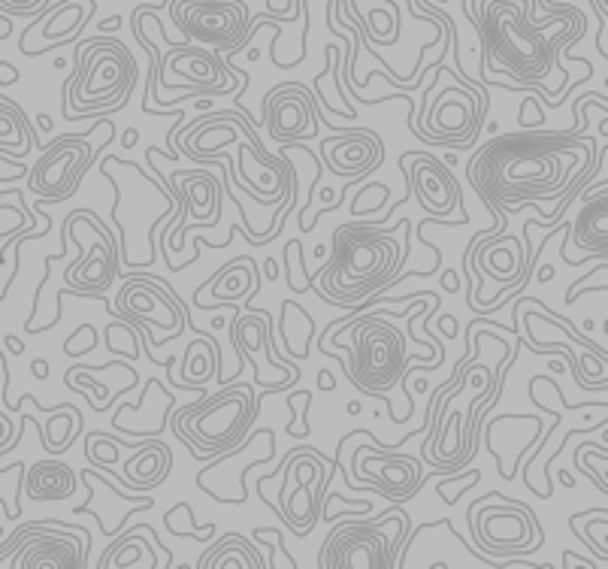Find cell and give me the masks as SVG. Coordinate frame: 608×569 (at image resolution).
<instances>
[{"mask_svg": "<svg viewBox=\"0 0 608 569\" xmlns=\"http://www.w3.org/2000/svg\"><path fill=\"white\" fill-rule=\"evenodd\" d=\"M409 219H399L397 227L373 221L340 225L327 245V258L312 273V282L321 284L318 297L351 309L360 300L394 288L397 273L409 258Z\"/></svg>", "mask_w": 608, "mask_h": 569, "instance_id": "cell-2", "label": "cell"}, {"mask_svg": "<svg viewBox=\"0 0 608 569\" xmlns=\"http://www.w3.org/2000/svg\"><path fill=\"white\" fill-rule=\"evenodd\" d=\"M291 0H267V10L269 12H275V15H282L284 21H291V19H297L300 10H291Z\"/></svg>", "mask_w": 608, "mask_h": 569, "instance_id": "cell-35", "label": "cell"}, {"mask_svg": "<svg viewBox=\"0 0 608 569\" xmlns=\"http://www.w3.org/2000/svg\"><path fill=\"white\" fill-rule=\"evenodd\" d=\"M605 152V143L590 140V134L523 128L505 136L494 134L479 145L466 164V179L497 225L505 227L512 212L530 206L542 215V200H560L575 182L587 186Z\"/></svg>", "mask_w": 608, "mask_h": 569, "instance_id": "cell-1", "label": "cell"}, {"mask_svg": "<svg viewBox=\"0 0 608 569\" xmlns=\"http://www.w3.org/2000/svg\"><path fill=\"white\" fill-rule=\"evenodd\" d=\"M0 194H4V191H0Z\"/></svg>", "mask_w": 608, "mask_h": 569, "instance_id": "cell-54", "label": "cell"}, {"mask_svg": "<svg viewBox=\"0 0 608 569\" xmlns=\"http://www.w3.org/2000/svg\"><path fill=\"white\" fill-rule=\"evenodd\" d=\"M315 258H318V260H325V258H327V245H325V243H321L318 249H315Z\"/></svg>", "mask_w": 608, "mask_h": 569, "instance_id": "cell-52", "label": "cell"}, {"mask_svg": "<svg viewBox=\"0 0 608 569\" xmlns=\"http://www.w3.org/2000/svg\"><path fill=\"white\" fill-rule=\"evenodd\" d=\"M197 569H267V557L242 533H225L206 555L197 557Z\"/></svg>", "mask_w": 608, "mask_h": 569, "instance_id": "cell-25", "label": "cell"}, {"mask_svg": "<svg viewBox=\"0 0 608 569\" xmlns=\"http://www.w3.org/2000/svg\"><path fill=\"white\" fill-rule=\"evenodd\" d=\"M442 288L448 291V294H457V291H460V282H457V276H454L451 270H445V276H442Z\"/></svg>", "mask_w": 608, "mask_h": 569, "instance_id": "cell-42", "label": "cell"}, {"mask_svg": "<svg viewBox=\"0 0 608 569\" xmlns=\"http://www.w3.org/2000/svg\"><path fill=\"white\" fill-rule=\"evenodd\" d=\"M439 330H442L448 340H454V336H457V318H454V315H442V318H439Z\"/></svg>", "mask_w": 608, "mask_h": 569, "instance_id": "cell-38", "label": "cell"}, {"mask_svg": "<svg viewBox=\"0 0 608 569\" xmlns=\"http://www.w3.org/2000/svg\"><path fill=\"white\" fill-rule=\"evenodd\" d=\"M560 560H563V564H560V566H563V569H569V566H596V569H603V564H599V560H594V557H584V555H575V551H563V557H560Z\"/></svg>", "mask_w": 608, "mask_h": 569, "instance_id": "cell-34", "label": "cell"}, {"mask_svg": "<svg viewBox=\"0 0 608 569\" xmlns=\"http://www.w3.org/2000/svg\"><path fill=\"white\" fill-rule=\"evenodd\" d=\"M194 106H197V110H200V112L212 110V97H197V103H194Z\"/></svg>", "mask_w": 608, "mask_h": 569, "instance_id": "cell-49", "label": "cell"}, {"mask_svg": "<svg viewBox=\"0 0 608 569\" xmlns=\"http://www.w3.org/2000/svg\"><path fill=\"white\" fill-rule=\"evenodd\" d=\"M21 79L19 67L10 64V61H0V86H15Z\"/></svg>", "mask_w": 608, "mask_h": 569, "instance_id": "cell-36", "label": "cell"}, {"mask_svg": "<svg viewBox=\"0 0 608 569\" xmlns=\"http://www.w3.org/2000/svg\"><path fill=\"white\" fill-rule=\"evenodd\" d=\"M125 284L115 294L112 318L130 321L143 336V351H155L170 340H179L188 327H194L185 300L170 288V282L155 273H121Z\"/></svg>", "mask_w": 608, "mask_h": 569, "instance_id": "cell-8", "label": "cell"}, {"mask_svg": "<svg viewBox=\"0 0 608 569\" xmlns=\"http://www.w3.org/2000/svg\"><path fill=\"white\" fill-rule=\"evenodd\" d=\"M409 536V515L394 503L379 518L342 521L330 530L318 551L321 569H394L397 555Z\"/></svg>", "mask_w": 608, "mask_h": 569, "instance_id": "cell-6", "label": "cell"}, {"mask_svg": "<svg viewBox=\"0 0 608 569\" xmlns=\"http://www.w3.org/2000/svg\"><path fill=\"white\" fill-rule=\"evenodd\" d=\"M260 282H264V273H260V264L255 258H251V255L234 258L230 264H225L218 273H212L210 279L200 284V288H210L215 303H197V309L210 312V309H218V306L234 303V300L258 297L260 294Z\"/></svg>", "mask_w": 608, "mask_h": 569, "instance_id": "cell-22", "label": "cell"}, {"mask_svg": "<svg viewBox=\"0 0 608 569\" xmlns=\"http://www.w3.org/2000/svg\"><path fill=\"white\" fill-rule=\"evenodd\" d=\"M173 25L185 40L215 45L218 55H234L245 49L251 12L245 0H167Z\"/></svg>", "mask_w": 608, "mask_h": 569, "instance_id": "cell-11", "label": "cell"}, {"mask_svg": "<svg viewBox=\"0 0 608 569\" xmlns=\"http://www.w3.org/2000/svg\"><path fill=\"white\" fill-rule=\"evenodd\" d=\"M121 449H125V440L106 433V430H91L86 436V460H88V466H94L100 473L112 470V466L119 464Z\"/></svg>", "mask_w": 608, "mask_h": 569, "instance_id": "cell-27", "label": "cell"}, {"mask_svg": "<svg viewBox=\"0 0 608 569\" xmlns=\"http://www.w3.org/2000/svg\"><path fill=\"white\" fill-rule=\"evenodd\" d=\"M115 136L100 140V145L88 143V134H61L52 143H43L40 155L34 161V170H28V191L43 197L45 203H64L82 188V179L91 170L100 152Z\"/></svg>", "mask_w": 608, "mask_h": 569, "instance_id": "cell-10", "label": "cell"}, {"mask_svg": "<svg viewBox=\"0 0 608 569\" xmlns=\"http://www.w3.org/2000/svg\"><path fill=\"white\" fill-rule=\"evenodd\" d=\"M260 270H264V276H267V279H273V282H275V279H279V276H282V273H279V264H275V258H267L264 264H260Z\"/></svg>", "mask_w": 608, "mask_h": 569, "instance_id": "cell-41", "label": "cell"}, {"mask_svg": "<svg viewBox=\"0 0 608 569\" xmlns=\"http://www.w3.org/2000/svg\"><path fill=\"white\" fill-rule=\"evenodd\" d=\"M28 370H30V375H34V379H49V360H45V358H34V360H30V367H28Z\"/></svg>", "mask_w": 608, "mask_h": 569, "instance_id": "cell-37", "label": "cell"}, {"mask_svg": "<svg viewBox=\"0 0 608 569\" xmlns=\"http://www.w3.org/2000/svg\"><path fill=\"white\" fill-rule=\"evenodd\" d=\"M397 167L406 179V188L421 203V210L436 215V219H451L454 210H460L464 219L469 212L464 210V191L454 179L451 167L439 161L430 152H399Z\"/></svg>", "mask_w": 608, "mask_h": 569, "instance_id": "cell-16", "label": "cell"}, {"mask_svg": "<svg viewBox=\"0 0 608 569\" xmlns=\"http://www.w3.org/2000/svg\"><path fill=\"white\" fill-rule=\"evenodd\" d=\"M21 418V425H12L10 418H6L4 412H0V455H4V451H10V449H15V445H19V440H21V430H25V425H28V415H19Z\"/></svg>", "mask_w": 608, "mask_h": 569, "instance_id": "cell-33", "label": "cell"}, {"mask_svg": "<svg viewBox=\"0 0 608 569\" xmlns=\"http://www.w3.org/2000/svg\"><path fill=\"white\" fill-rule=\"evenodd\" d=\"M170 470H173V449L167 442H160L158 436H145V440L121 460L119 479L125 482L134 494H149V491H155L167 482Z\"/></svg>", "mask_w": 608, "mask_h": 569, "instance_id": "cell-21", "label": "cell"}, {"mask_svg": "<svg viewBox=\"0 0 608 569\" xmlns=\"http://www.w3.org/2000/svg\"><path fill=\"white\" fill-rule=\"evenodd\" d=\"M349 334V360H345V375L364 397L382 400L388 418L397 425V412L390 403L388 391H394L403 370L409 367V349L406 336L394 321H388V312H357L345 315L325 325V334Z\"/></svg>", "mask_w": 608, "mask_h": 569, "instance_id": "cell-5", "label": "cell"}, {"mask_svg": "<svg viewBox=\"0 0 608 569\" xmlns=\"http://www.w3.org/2000/svg\"><path fill=\"white\" fill-rule=\"evenodd\" d=\"M327 466H330V458H325L312 445H300L291 455H284L282 466H275V473L258 479V482H269L282 473V491L275 506H279L282 524L294 536H300V540L309 536L315 524H318L321 509H318V499H315V484H318Z\"/></svg>", "mask_w": 608, "mask_h": 569, "instance_id": "cell-12", "label": "cell"}, {"mask_svg": "<svg viewBox=\"0 0 608 569\" xmlns=\"http://www.w3.org/2000/svg\"><path fill=\"white\" fill-rule=\"evenodd\" d=\"M37 128H40L43 134H52V130H55V119H52V115H45V112H40V115H37Z\"/></svg>", "mask_w": 608, "mask_h": 569, "instance_id": "cell-45", "label": "cell"}, {"mask_svg": "<svg viewBox=\"0 0 608 569\" xmlns=\"http://www.w3.org/2000/svg\"><path fill=\"white\" fill-rule=\"evenodd\" d=\"M557 482H560V484H566V488H575V475H572V473H566V470H560V473H557Z\"/></svg>", "mask_w": 608, "mask_h": 569, "instance_id": "cell-48", "label": "cell"}, {"mask_svg": "<svg viewBox=\"0 0 608 569\" xmlns=\"http://www.w3.org/2000/svg\"><path fill=\"white\" fill-rule=\"evenodd\" d=\"M91 533L82 524L40 518L21 524L0 542V566L15 569H79L88 566Z\"/></svg>", "mask_w": 608, "mask_h": 569, "instance_id": "cell-9", "label": "cell"}, {"mask_svg": "<svg viewBox=\"0 0 608 569\" xmlns=\"http://www.w3.org/2000/svg\"><path fill=\"white\" fill-rule=\"evenodd\" d=\"M12 30H15V25H12V15H0V40H10V37H12Z\"/></svg>", "mask_w": 608, "mask_h": 569, "instance_id": "cell-44", "label": "cell"}, {"mask_svg": "<svg viewBox=\"0 0 608 569\" xmlns=\"http://www.w3.org/2000/svg\"><path fill=\"white\" fill-rule=\"evenodd\" d=\"M566 524L575 533V540H579L584 548H590V555L605 566L608 564V509L605 506L569 515Z\"/></svg>", "mask_w": 608, "mask_h": 569, "instance_id": "cell-26", "label": "cell"}, {"mask_svg": "<svg viewBox=\"0 0 608 569\" xmlns=\"http://www.w3.org/2000/svg\"><path fill=\"white\" fill-rule=\"evenodd\" d=\"M536 276H538V282H551L554 279V267L551 264H542L538 267V270H533Z\"/></svg>", "mask_w": 608, "mask_h": 569, "instance_id": "cell-47", "label": "cell"}, {"mask_svg": "<svg viewBox=\"0 0 608 569\" xmlns=\"http://www.w3.org/2000/svg\"><path fill=\"white\" fill-rule=\"evenodd\" d=\"M258 125L267 128V134L284 145L312 140L330 121L325 119V110H321L315 91L300 86V82H279L264 95V115H260Z\"/></svg>", "mask_w": 608, "mask_h": 569, "instance_id": "cell-15", "label": "cell"}, {"mask_svg": "<svg viewBox=\"0 0 608 569\" xmlns=\"http://www.w3.org/2000/svg\"><path fill=\"white\" fill-rule=\"evenodd\" d=\"M251 540H258V542H264L267 548H269V557H267V566H275V551L282 555V566H300L294 557L284 551V536H282V530L279 527H258V530H251Z\"/></svg>", "mask_w": 608, "mask_h": 569, "instance_id": "cell-31", "label": "cell"}, {"mask_svg": "<svg viewBox=\"0 0 608 569\" xmlns=\"http://www.w3.org/2000/svg\"><path fill=\"white\" fill-rule=\"evenodd\" d=\"M236 70L218 52H206L203 45L170 43V49L160 52L158 88H185L194 97H218L236 91Z\"/></svg>", "mask_w": 608, "mask_h": 569, "instance_id": "cell-13", "label": "cell"}, {"mask_svg": "<svg viewBox=\"0 0 608 569\" xmlns=\"http://www.w3.org/2000/svg\"><path fill=\"white\" fill-rule=\"evenodd\" d=\"M64 384L73 391V394H79V391H91V397H94V406H91V409H94V412H106L115 403V400H119V394L110 397V388H106V384H100V382L91 379V373L86 370V364H73L70 370L64 373Z\"/></svg>", "mask_w": 608, "mask_h": 569, "instance_id": "cell-30", "label": "cell"}, {"mask_svg": "<svg viewBox=\"0 0 608 569\" xmlns=\"http://www.w3.org/2000/svg\"><path fill=\"white\" fill-rule=\"evenodd\" d=\"M136 143H140V128H127L125 134H121V145H125V149H134Z\"/></svg>", "mask_w": 608, "mask_h": 569, "instance_id": "cell-40", "label": "cell"}, {"mask_svg": "<svg viewBox=\"0 0 608 569\" xmlns=\"http://www.w3.org/2000/svg\"><path fill=\"white\" fill-rule=\"evenodd\" d=\"M345 412H349V415H360V400H351V403L345 406Z\"/></svg>", "mask_w": 608, "mask_h": 569, "instance_id": "cell-50", "label": "cell"}, {"mask_svg": "<svg viewBox=\"0 0 608 569\" xmlns=\"http://www.w3.org/2000/svg\"><path fill=\"white\" fill-rule=\"evenodd\" d=\"M318 388H321V391H336L333 373H330V370H321V373H318Z\"/></svg>", "mask_w": 608, "mask_h": 569, "instance_id": "cell-43", "label": "cell"}, {"mask_svg": "<svg viewBox=\"0 0 608 569\" xmlns=\"http://www.w3.org/2000/svg\"><path fill=\"white\" fill-rule=\"evenodd\" d=\"M336 130V136H321L318 158L333 176L342 179L366 182L369 176L382 167L384 161V143L373 128H336L333 121L327 125Z\"/></svg>", "mask_w": 608, "mask_h": 569, "instance_id": "cell-17", "label": "cell"}, {"mask_svg": "<svg viewBox=\"0 0 608 569\" xmlns=\"http://www.w3.org/2000/svg\"><path fill=\"white\" fill-rule=\"evenodd\" d=\"M260 391L255 382H225L215 394L200 391L194 403L170 409L167 427L197 460L236 449L260 415Z\"/></svg>", "mask_w": 608, "mask_h": 569, "instance_id": "cell-4", "label": "cell"}, {"mask_svg": "<svg viewBox=\"0 0 608 569\" xmlns=\"http://www.w3.org/2000/svg\"><path fill=\"white\" fill-rule=\"evenodd\" d=\"M351 473L357 484H373V494L390 503H406L427 484L421 460L409 455H397L390 442H364L351 455Z\"/></svg>", "mask_w": 608, "mask_h": 569, "instance_id": "cell-14", "label": "cell"}, {"mask_svg": "<svg viewBox=\"0 0 608 569\" xmlns=\"http://www.w3.org/2000/svg\"><path fill=\"white\" fill-rule=\"evenodd\" d=\"M4 345H6V349H10V351H12V355H21V351H25V342H21V340H19V336H10V334H6V340H4Z\"/></svg>", "mask_w": 608, "mask_h": 569, "instance_id": "cell-46", "label": "cell"}, {"mask_svg": "<svg viewBox=\"0 0 608 569\" xmlns=\"http://www.w3.org/2000/svg\"><path fill=\"white\" fill-rule=\"evenodd\" d=\"M579 200H584V206L579 219L569 221L566 245H575L596 258H608V182L599 179L594 191L584 186Z\"/></svg>", "mask_w": 608, "mask_h": 569, "instance_id": "cell-20", "label": "cell"}, {"mask_svg": "<svg viewBox=\"0 0 608 569\" xmlns=\"http://www.w3.org/2000/svg\"><path fill=\"white\" fill-rule=\"evenodd\" d=\"M103 336H106V349H110L115 358L136 360V358L143 355V336H140V330H136L125 318L110 321V325H106V330H103Z\"/></svg>", "mask_w": 608, "mask_h": 569, "instance_id": "cell-28", "label": "cell"}, {"mask_svg": "<svg viewBox=\"0 0 608 569\" xmlns=\"http://www.w3.org/2000/svg\"><path fill=\"white\" fill-rule=\"evenodd\" d=\"M40 136L34 125L12 97L0 95V161L12 164L19 158H28L34 149H40Z\"/></svg>", "mask_w": 608, "mask_h": 569, "instance_id": "cell-24", "label": "cell"}, {"mask_svg": "<svg viewBox=\"0 0 608 569\" xmlns=\"http://www.w3.org/2000/svg\"><path fill=\"white\" fill-rule=\"evenodd\" d=\"M469 540L490 560L527 557L545 545V527L527 503L488 491L466 509Z\"/></svg>", "mask_w": 608, "mask_h": 569, "instance_id": "cell-7", "label": "cell"}, {"mask_svg": "<svg viewBox=\"0 0 608 569\" xmlns=\"http://www.w3.org/2000/svg\"><path fill=\"white\" fill-rule=\"evenodd\" d=\"M67 67H70V61H67V58H55V70H67Z\"/></svg>", "mask_w": 608, "mask_h": 569, "instance_id": "cell-51", "label": "cell"}, {"mask_svg": "<svg viewBox=\"0 0 608 569\" xmlns=\"http://www.w3.org/2000/svg\"><path fill=\"white\" fill-rule=\"evenodd\" d=\"M572 464L579 466V473H584L590 482H594V488L599 494H608V482L603 473V466L608 464V451L603 442H581L572 455Z\"/></svg>", "mask_w": 608, "mask_h": 569, "instance_id": "cell-29", "label": "cell"}, {"mask_svg": "<svg viewBox=\"0 0 608 569\" xmlns=\"http://www.w3.org/2000/svg\"><path fill=\"white\" fill-rule=\"evenodd\" d=\"M136 82L140 67L121 40L106 34L76 40L70 76L61 88V115L64 121H79L125 110Z\"/></svg>", "mask_w": 608, "mask_h": 569, "instance_id": "cell-3", "label": "cell"}, {"mask_svg": "<svg viewBox=\"0 0 608 569\" xmlns=\"http://www.w3.org/2000/svg\"><path fill=\"white\" fill-rule=\"evenodd\" d=\"M97 10V0H61V4H52V10L43 15L37 25H28L21 34H40L43 45H34L28 49L25 58H40L49 49H58L64 43H76L82 34V28L91 21V15Z\"/></svg>", "mask_w": 608, "mask_h": 569, "instance_id": "cell-19", "label": "cell"}, {"mask_svg": "<svg viewBox=\"0 0 608 569\" xmlns=\"http://www.w3.org/2000/svg\"><path fill=\"white\" fill-rule=\"evenodd\" d=\"M79 488V475L73 466H67L58 458H45L37 464H25L21 473V494L30 503H58V499H70Z\"/></svg>", "mask_w": 608, "mask_h": 569, "instance_id": "cell-23", "label": "cell"}, {"mask_svg": "<svg viewBox=\"0 0 608 569\" xmlns=\"http://www.w3.org/2000/svg\"><path fill=\"white\" fill-rule=\"evenodd\" d=\"M415 391H427V382L424 379H415Z\"/></svg>", "mask_w": 608, "mask_h": 569, "instance_id": "cell-53", "label": "cell"}, {"mask_svg": "<svg viewBox=\"0 0 608 569\" xmlns=\"http://www.w3.org/2000/svg\"><path fill=\"white\" fill-rule=\"evenodd\" d=\"M97 342H100L97 327L86 321V325H79L70 336H67L61 349H64V355H70V358H82V355H88V351H94Z\"/></svg>", "mask_w": 608, "mask_h": 569, "instance_id": "cell-32", "label": "cell"}, {"mask_svg": "<svg viewBox=\"0 0 608 569\" xmlns=\"http://www.w3.org/2000/svg\"><path fill=\"white\" fill-rule=\"evenodd\" d=\"M115 276H119V243H115L112 230L97 221V240L91 245H82L79 240V255L70 260L64 270L67 288L79 291L86 300H100L106 303V309L112 312L106 291L112 288Z\"/></svg>", "mask_w": 608, "mask_h": 569, "instance_id": "cell-18", "label": "cell"}, {"mask_svg": "<svg viewBox=\"0 0 608 569\" xmlns=\"http://www.w3.org/2000/svg\"><path fill=\"white\" fill-rule=\"evenodd\" d=\"M121 25H125V19H121V15H110V19L100 21L97 30H100V34H112V30H119Z\"/></svg>", "mask_w": 608, "mask_h": 569, "instance_id": "cell-39", "label": "cell"}]
</instances>
